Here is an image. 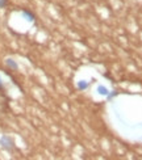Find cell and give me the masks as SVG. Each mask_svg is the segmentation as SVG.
<instances>
[{
  "mask_svg": "<svg viewBox=\"0 0 142 160\" xmlns=\"http://www.w3.org/2000/svg\"><path fill=\"white\" fill-rule=\"evenodd\" d=\"M0 147L7 152H13L16 148L15 141H13L12 137H9V135H3L0 138Z\"/></svg>",
  "mask_w": 142,
  "mask_h": 160,
  "instance_id": "1",
  "label": "cell"
},
{
  "mask_svg": "<svg viewBox=\"0 0 142 160\" xmlns=\"http://www.w3.org/2000/svg\"><path fill=\"white\" fill-rule=\"evenodd\" d=\"M9 97L7 96V92L3 83L0 84V113H5L9 109Z\"/></svg>",
  "mask_w": 142,
  "mask_h": 160,
  "instance_id": "2",
  "label": "cell"
},
{
  "mask_svg": "<svg viewBox=\"0 0 142 160\" xmlns=\"http://www.w3.org/2000/svg\"><path fill=\"white\" fill-rule=\"evenodd\" d=\"M90 85H91L90 82H86V80H79V82L76 83V88L79 91H86V89H88Z\"/></svg>",
  "mask_w": 142,
  "mask_h": 160,
  "instance_id": "3",
  "label": "cell"
},
{
  "mask_svg": "<svg viewBox=\"0 0 142 160\" xmlns=\"http://www.w3.org/2000/svg\"><path fill=\"white\" fill-rule=\"evenodd\" d=\"M5 64L8 66L11 70H13V71H17L18 70V64L16 63V61H13L12 58H7L5 59Z\"/></svg>",
  "mask_w": 142,
  "mask_h": 160,
  "instance_id": "4",
  "label": "cell"
},
{
  "mask_svg": "<svg viewBox=\"0 0 142 160\" xmlns=\"http://www.w3.org/2000/svg\"><path fill=\"white\" fill-rule=\"evenodd\" d=\"M23 16L26 18V20H28V21H30V22H33V21H34V20H36V16L34 15H33V13L30 12V11H28V9H23Z\"/></svg>",
  "mask_w": 142,
  "mask_h": 160,
  "instance_id": "5",
  "label": "cell"
},
{
  "mask_svg": "<svg viewBox=\"0 0 142 160\" xmlns=\"http://www.w3.org/2000/svg\"><path fill=\"white\" fill-rule=\"evenodd\" d=\"M97 93L101 95V96H107L108 93H109V89H108L105 85H99L97 87Z\"/></svg>",
  "mask_w": 142,
  "mask_h": 160,
  "instance_id": "6",
  "label": "cell"
},
{
  "mask_svg": "<svg viewBox=\"0 0 142 160\" xmlns=\"http://www.w3.org/2000/svg\"><path fill=\"white\" fill-rule=\"evenodd\" d=\"M114 96H117V92H109V93L107 95V98H108V100H111V98H113Z\"/></svg>",
  "mask_w": 142,
  "mask_h": 160,
  "instance_id": "7",
  "label": "cell"
},
{
  "mask_svg": "<svg viewBox=\"0 0 142 160\" xmlns=\"http://www.w3.org/2000/svg\"><path fill=\"white\" fill-rule=\"evenodd\" d=\"M7 5H8V0H0V8H4Z\"/></svg>",
  "mask_w": 142,
  "mask_h": 160,
  "instance_id": "8",
  "label": "cell"
},
{
  "mask_svg": "<svg viewBox=\"0 0 142 160\" xmlns=\"http://www.w3.org/2000/svg\"><path fill=\"white\" fill-rule=\"evenodd\" d=\"M2 83H3V82H2V76H0V84H2Z\"/></svg>",
  "mask_w": 142,
  "mask_h": 160,
  "instance_id": "9",
  "label": "cell"
}]
</instances>
